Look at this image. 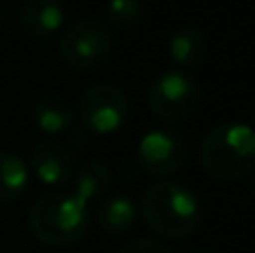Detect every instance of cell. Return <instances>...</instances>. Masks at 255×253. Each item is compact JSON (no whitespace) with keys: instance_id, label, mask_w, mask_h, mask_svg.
<instances>
[{"instance_id":"obj_1","label":"cell","mask_w":255,"mask_h":253,"mask_svg":"<svg viewBox=\"0 0 255 253\" xmlns=\"http://www.w3.org/2000/svg\"><path fill=\"white\" fill-rule=\"evenodd\" d=\"M139 213L154 233L170 240L190 238L202 224V206L195 193L179 182H154L145 188Z\"/></svg>"},{"instance_id":"obj_2","label":"cell","mask_w":255,"mask_h":253,"mask_svg":"<svg viewBox=\"0 0 255 253\" xmlns=\"http://www.w3.org/2000/svg\"><path fill=\"white\" fill-rule=\"evenodd\" d=\"M199 159L215 179L235 182L255 170V128L238 121L220 124L204 137Z\"/></svg>"},{"instance_id":"obj_3","label":"cell","mask_w":255,"mask_h":253,"mask_svg":"<svg viewBox=\"0 0 255 253\" xmlns=\"http://www.w3.org/2000/svg\"><path fill=\"white\" fill-rule=\"evenodd\" d=\"M27 224L40 245L70 247L88 233L90 209L72 193L54 191L34 202Z\"/></svg>"},{"instance_id":"obj_4","label":"cell","mask_w":255,"mask_h":253,"mask_svg":"<svg viewBox=\"0 0 255 253\" xmlns=\"http://www.w3.org/2000/svg\"><path fill=\"white\" fill-rule=\"evenodd\" d=\"M199 103V85L188 72L166 70L154 79L148 92V106L163 121H184Z\"/></svg>"},{"instance_id":"obj_5","label":"cell","mask_w":255,"mask_h":253,"mask_svg":"<svg viewBox=\"0 0 255 253\" xmlns=\"http://www.w3.org/2000/svg\"><path fill=\"white\" fill-rule=\"evenodd\" d=\"M128 97L110 83L90 85L79 101V121L85 132L112 134L121 130L128 119Z\"/></svg>"},{"instance_id":"obj_6","label":"cell","mask_w":255,"mask_h":253,"mask_svg":"<svg viewBox=\"0 0 255 253\" xmlns=\"http://www.w3.org/2000/svg\"><path fill=\"white\" fill-rule=\"evenodd\" d=\"M63 61L74 70H92L112 54V36L99 20H79L63 31L58 40Z\"/></svg>"},{"instance_id":"obj_7","label":"cell","mask_w":255,"mask_h":253,"mask_svg":"<svg viewBox=\"0 0 255 253\" xmlns=\"http://www.w3.org/2000/svg\"><path fill=\"white\" fill-rule=\"evenodd\" d=\"M186 161V141L170 128L150 130L136 148V164L150 177H170Z\"/></svg>"},{"instance_id":"obj_8","label":"cell","mask_w":255,"mask_h":253,"mask_svg":"<svg viewBox=\"0 0 255 253\" xmlns=\"http://www.w3.org/2000/svg\"><path fill=\"white\" fill-rule=\"evenodd\" d=\"M29 164L34 175L45 184V186H63L72 179L74 173V161L72 155L63 143L45 139L38 141L31 150Z\"/></svg>"},{"instance_id":"obj_9","label":"cell","mask_w":255,"mask_h":253,"mask_svg":"<svg viewBox=\"0 0 255 253\" xmlns=\"http://www.w3.org/2000/svg\"><path fill=\"white\" fill-rule=\"evenodd\" d=\"M20 20L31 38H49L65 22V4L63 0H27Z\"/></svg>"},{"instance_id":"obj_10","label":"cell","mask_w":255,"mask_h":253,"mask_svg":"<svg viewBox=\"0 0 255 253\" xmlns=\"http://www.w3.org/2000/svg\"><path fill=\"white\" fill-rule=\"evenodd\" d=\"M170 58L177 63V70H193L206 61L208 40L199 27H181L168 40Z\"/></svg>"},{"instance_id":"obj_11","label":"cell","mask_w":255,"mask_h":253,"mask_svg":"<svg viewBox=\"0 0 255 253\" xmlns=\"http://www.w3.org/2000/svg\"><path fill=\"white\" fill-rule=\"evenodd\" d=\"M139 209L128 195H106L94 206V218L97 224L106 233H126L134 227Z\"/></svg>"},{"instance_id":"obj_12","label":"cell","mask_w":255,"mask_h":253,"mask_svg":"<svg viewBox=\"0 0 255 253\" xmlns=\"http://www.w3.org/2000/svg\"><path fill=\"white\" fill-rule=\"evenodd\" d=\"M112 182V173L103 161H88L81 166V170L74 177V191L72 195L79 197L85 206H97L108 195V188Z\"/></svg>"},{"instance_id":"obj_13","label":"cell","mask_w":255,"mask_h":253,"mask_svg":"<svg viewBox=\"0 0 255 253\" xmlns=\"http://www.w3.org/2000/svg\"><path fill=\"white\" fill-rule=\"evenodd\" d=\"M72 121H74V108L63 97L47 94V97L36 101L34 124L38 126L40 132L56 137V134H63L72 128Z\"/></svg>"},{"instance_id":"obj_14","label":"cell","mask_w":255,"mask_h":253,"mask_svg":"<svg viewBox=\"0 0 255 253\" xmlns=\"http://www.w3.org/2000/svg\"><path fill=\"white\" fill-rule=\"evenodd\" d=\"M29 188V168L25 159L0 150V202H13Z\"/></svg>"},{"instance_id":"obj_15","label":"cell","mask_w":255,"mask_h":253,"mask_svg":"<svg viewBox=\"0 0 255 253\" xmlns=\"http://www.w3.org/2000/svg\"><path fill=\"white\" fill-rule=\"evenodd\" d=\"M141 0H108L106 4V20L119 29L134 27L141 20Z\"/></svg>"},{"instance_id":"obj_16","label":"cell","mask_w":255,"mask_h":253,"mask_svg":"<svg viewBox=\"0 0 255 253\" xmlns=\"http://www.w3.org/2000/svg\"><path fill=\"white\" fill-rule=\"evenodd\" d=\"M119 253H170L168 247H163L161 242L150 240V238H141V240H132L121 249Z\"/></svg>"},{"instance_id":"obj_17","label":"cell","mask_w":255,"mask_h":253,"mask_svg":"<svg viewBox=\"0 0 255 253\" xmlns=\"http://www.w3.org/2000/svg\"><path fill=\"white\" fill-rule=\"evenodd\" d=\"M253 128H255V112H253Z\"/></svg>"},{"instance_id":"obj_18","label":"cell","mask_w":255,"mask_h":253,"mask_svg":"<svg viewBox=\"0 0 255 253\" xmlns=\"http://www.w3.org/2000/svg\"><path fill=\"white\" fill-rule=\"evenodd\" d=\"M0 25H2V16H0Z\"/></svg>"},{"instance_id":"obj_19","label":"cell","mask_w":255,"mask_h":253,"mask_svg":"<svg viewBox=\"0 0 255 253\" xmlns=\"http://www.w3.org/2000/svg\"><path fill=\"white\" fill-rule=\"evenodd\" d=\"M253 175H255V170H253ZM253 188H255V182H253Z\"/></svg>"},{"instance_id":"obj_20","label":"cell","mask_w":255,"mask_h":253,"mask_svg":"<svg viewBox=\"0 0 255 253\" xmlns=\"http://www.w3.org/2000/svg\"><path fill=\"white\" fill-rule=\"evenodd\" d=\"M204 253H206V251H204Z\"/></svg>"}]
</instances>
